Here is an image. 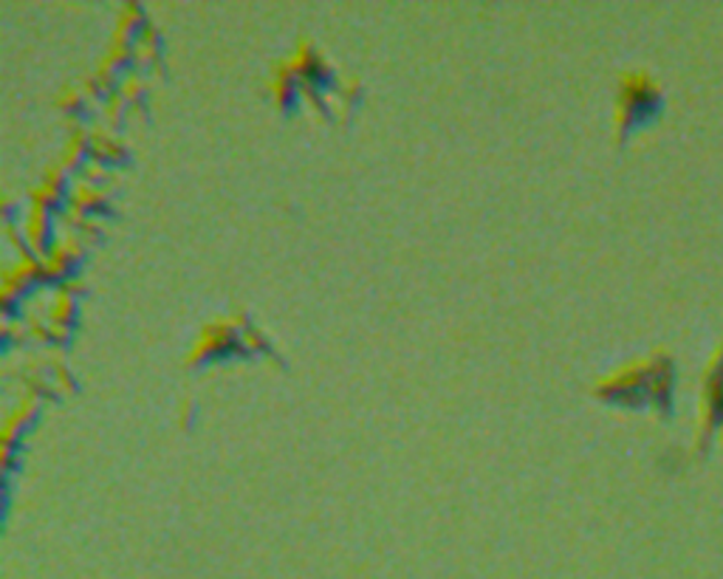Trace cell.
Wrapping results in <instances>:
<instances>
[{"label": "cell", "instance_id": "7402d4cb", "mask_svg": "<svg viewBox=\"0 0 723 579\" xmlns=\"http://www.w3.org/2000/svg\"><path fill=\"white\" fill-rule=\"evenodd\" d=\"M99 232H102V221L99 218H85L83 224L77 226V235L83 238V243L85 240H94Z\"/></svg>", "mask_w": 723, "mask_h": 579}, {"label": "cell", "instance_id": "3957f363", "mask_svg": "<svg viewBox=\"0 0 723 579\" xmlns=\"http://www.w3.org/2000/svg\"><path fill=\"white\" fill-rule=\"evenodd\" d=\"M718 432H723V345L707 365L701 393V430H698V450L707 452L715 441Z\"/></svg>", "mask_w": 723, "mask_h": 579}, {"label": "cell", "instance_id": "4fadbf2b", "mask_svg": "<svg viewBox=\"0 0 723 579\" xmlns=\"http://www.w3.org/2000/svg\"><path fill=\"white\" fill-rule=\"evenodd\" d=\"M122 155H125V148H122V139L105 130V127H91V159H99V162H120Z\"/></svg>", "mask_w": 723, "mask_h": 579}, {"label": "cell", "instance_id": "52a82bcc", "mask_svg": "<svg viewBox=\"0 0 723 579\" xmlns=\"http://www.w3.org/2000/svg\"><path fill=\"white\" fill-rule=\"evenodd\" d=\"M35 280H42L40 257L23 249V252L14 254V261L3 266V275H0V300H3V305H12L14 297L23 294Z\"/></svg>", "mask_w": 723, "mask_h": 579}, {"label": "cell", "instance_id": "2e32d148", "mask_svg": "<svg viewBox=\"0 0 723 579\" xmlns=\"http://www.w3.org/2000/svg\"><path fill=\"white\" fill-rule=\"evenodd\" d=\"M125 108H127V102L122 99V93L111 91V93H105V99H102L99 116H102L105 125H116V122H122V116H125Z\"/></svg>", "mask_w": 723, "mask_h": 579}, {"label": "cell", "instance_id": "ba28073f", "mask_svg": "<svg viewBox=\"0 0 723 579\" xmlns=\"http://www.w3.org/2000/svg\"><path fill=\"white\" fill-rule=\"evenodd\" d=\"M51 210H46V206H37V204H26V210L17 215V226H21V235H23V243H26V249L32 254H37L40 257L46 249H49L51 243Z\"/></svg>", "mask_w": 723, "mask_h": 579}, {"label": "cell", "instance_id": "9c48e42d", "mask_svg": "<svg viewBox=\"0 0 723 579\" xmlns=\"http://www.w3.org/2000/svg\"><path fill=\"white\" fill-rule=\"evenodd\" d=\"M35 413H37V390L23 393L21 399L14 402V407L9 410V413H3V430H0V455H3V464L12 461L14 438H17V432L32 421Z\"/></svg>", "mask_w": 723, "mask_h": 579}, {"label": "cell", "instance_id": "5b68a950", "mask_svg": "<svg viewBox=\"0 0 723 579\" xmlns=\"http://www.w3.org/2000/svg\"><path fill=\"white\" fill-rule=\"evenodd\" d=\"M238 342V331L233 328V323H229V317H212L207 319L201 328H198V333L192 337L190 348H187V353H184V365H204L207 360H212L215 353L226 351L229 345H235Z\"/></svg>", "mask_w": 723, "mask_h": 579}, {"label": "cell", "instance_id": "7c38bea8", "mask_svg": "<svg viewBox=\"0 0 723 579\" xmlns=\"http://www.w3.org/2000/svg\"><path fill=\"white\" fill-rule=\"evenodd\" d=\"M74 311H77V297L65 291L63 286H57L49 294V305L42 309V317H46L49 328H54V331H68Z\"/></svg>", "mask_w": 723, "mask_h": 579}, {"label": "cell", "instance_id": "30bf717a", "mask_svg": "<svg viewBox=\"0 0 723 579\" xmlns=\"http://www.w3.org/2000/svg\"><path fill=\"white\" fill-rule=\"evenodd\" d=\"M65 192H68L65 190V169L54 162L42 169L40 181H37L35 187H28L26 201L28 204H37V206H46V210H51V206H57L60 201H63Z\"/></svg>", "mask_w": 723, "mask_h": 579}, {"label": "cell", "instance_id": "5bb4252c", "mask_svg": "<svg viewBox=\"0 0 723 579\" xmlns=\"http://www.w3.org/2000/svg\"><path fill=\"white\" fill-rule=\"evenodd\" d=\"M155 56H159V32L150 23H145L134 40V63L150 65L155 63Z\"/></svg>", "mask_w": 723, "mask_h": 579}, {"label": "cell", "instance_id": "ffe728a7", "mask_svg": "<svg viewBox=\"0 0 723 579\" xmlns=\"http://www.w3.org/2000/svg\"><path fill=\"white\" fill-rule=\"evenodd\" d=\"M238 345H240V351L254 353V351H263V348H266V339H263V333H260L258 328H246L244 333H238Z\"/></svg>", "mask_w": 723, "mask_h": 579}, {"label": "cell", "instance_id": "44dd1931", "mask_svg": "<svg viewBox=\"0 0 723 579\" xmlns=\"http://www.w3.org/2000/svg\"><path fill=\"white\" fill-rule=\"evenodd\" d=\"M79 176H83L85 181H94V184H99V181H102V178L108 176V167H105V162H99V159H85V164H83V173H79Z\"/></svg>", "mask_w": 723, "mask_h": 579}, {"label": "cell", "instance_id": "8fae6325", "mask_svg": "<svg viewBox=\"0 0 723 579\" xmlns=\"http://www.w3.org/2000/svg\"><path fill=\"white\" fill-rule=\"evenodd\" d=\"M91 153V130L83 125H74L65 136L63 148H60V155H57V164L68 173V169L79 167L85 164V155Z\"/></svg>", "mask_w": 723, "mask_h": 579}, {"label": "cell", "instance_id": "277c9868", "mask_svg": "<svg viewBox=\"0 0 723 579\" xmlns=\"http://www.w3.org/2000/svg\"><path fill=\"white\" fill-rule=\"evenodd\" d=\"M272 71L302 85L316 83L320 77H325V74H328V63H325L323 51L316 49V42L311 40V37H300L295 49H291V54L283 56L281 63H274Z\"/></svg>", "mask_w": 723, "mask_h": 579}, {"label": "cell", "instance_id": "e0dca14e", "mask_svg": "<svg viewBox=\"0 0 723 579\" xmlns=\"http://www.w3.org/2000/svg\"><path fill=\"white\" fill-rule=\"evenodd\" d=\"M83 99H85V93L79 85H63V88L54 93V108L57 111L71 113V111H77Z\"/></svg>", "mask_w": 723, "mask_h": 579}, {"label": "cell", "instance_id": "9a60e30c", "mask_svg": "<svg viewBox=\"0 0 723 579\" xmlns=\"http://www.w3.org/2000/svg\"><path fill=\"white\" fill-rule=\"evenodd\" d=\"M297 91H300V85L295 83V79H286V77H281V74H269V79H266V93H269V99H272L274 105L277 108H286L288 102H291V99L297 97Z\"/></svg>", "mask_w": 723, "mask_h": 579}, {"label": "cell", "instance_id": "7a4b0ae2", "mask_svg": "<svg viewBox=\"0 0 723 579\" xmlns=\"http://www.w3.org/2000/svg\"><path fill=\"white\" fill-rule=\"evenodd\" d=\"M594 395L602 402L622 404V407H645L653 404V393H650V356L647 360L627 362L619 365L616 370L604 374L602 379L594 385Z\"/></svg>", "mask_w": 723, "mask_h": 579}, {"label": "cell", "instance_id": "6da1fadb", "mask_svg": "<svg viewBox=\"0 0 723 579\" xmlns=\"http://www.w3.org/2000/svg\"><path fill=\"white\" fill-rule=\"evenodd\" d=\"M661 88L647 71H625L619 77L616 105H613V130L616 139L625 141L627 136L645 122L656 119L661 113Z\"/></svg>", "mask_w": 723, "mask_h": 579}, {"label": "cell", "instance_id": "603a6c76", "mask_svg": "<svg viewBox=\"0 0 723 579\" xmlns=\"http://www.w3.org/2000/svg\"><path fill=\"white\" fill-rule=\"evenodd\" d=\"M190 416H192V402H190V399H187V402H184V407H182V418H184V424L190 421Z\"/></svg>", "mask_w": 723, "mask_h": 579}, {"label": "cell", "instance_id": "ac0fdd59", "mask_svg": "<svg viewBox=\"0 0 723 579\" xmlns=\"http://www.w3.org/2000/svg\"><path fill=\"white\" fill-rule=\"evenodd\" d=\"M116 91L122 93V99H125V102H136V99L145 93V79H141V74L130 71V74H125V77L120 79Z\"/></svg>", "mask_w": 723, "mask_h": 579}, {"label": "cell", "instance_id": "8992f818", "mask_svg": "<svg viewBox=\"0 0 723 579\" xmlns=\"http://www.w3.org/2000/svg\"><path fill=\"white\" fill-rule=\"evenodd\" d=\"M79 257H83V238L77 235V229H60L51 238L49 249L40 254L42 280L63 282Z\"/></svg>", "mask_w": 723, "mask_h": 579}, {"label": "cell", "instance_id": "d6986e66", "mask_svg": "<svg viewBox=\"0 0 723 579\" xmlns=\"http://www.w3.org/2000/svg\"><path fill=\"white\" fill-rule=\"evenodd\" d=\"M337 88L342 102H353V99L359 97V91H362V79H359L357 74H342V77L337 79Z\"/></svg>", "mask_w": 723, "mask_h": 579}]
</instances>
